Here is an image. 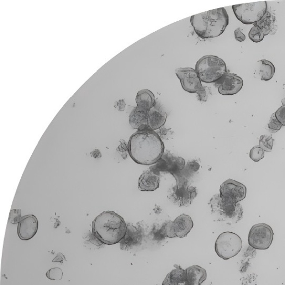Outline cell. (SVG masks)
<instances>
[{"instance_id":"cell-1","label":"cell","mask_w":285,"mask_h":285,"mask_svg":"<svg viewBox=\"0 0 285 285\" xmlns=\"http://www.w3.org/2000/svg\"><path fill=\"white\" fill-rule=\"evenodd\" d=\"M129 154L135 162L142 165L155 164L165 151V145L156 132L150 129L138 130L130 137Z\"/></svg>"},{"instance_id":"cell-2","label":"cell","mask_w":285,"mask_h":285,"mask_svg":"<svg viewBox=\"0 0 285 285\" xmlns=\"http://www.w3.org/2000/svg\"><path fill=\"white\" fill-rule=\"evenodd\" d=\"M126 229L127 225L123 217L112 211L100 213L92 222L93 235L107 245L120 242L126 235Z\"/></svg>"},{"instance_id":"cell-3","label":"cell","mask_w":285,"mask_h":285,"mask_svg":"<svg viewBox=\"0 0 285 285\" xmlns=\"http://www.w3.org/2000/svg\"><path fill=\"white\" fill-rule=\"evenodd\" d=\"M191 23L200 38H215L224 32L229 17L226 9L220 8L192 16Z\"/></svg>"},{"instance_id":"cell-4","label":"cell","mask_w":285,"mask_h":285,"mask_svg":"<svg viewBox=\"0 0 285 285\" xmlns=\"http://www.w3.org/2000/svg\"><path fill=\"white\" fill-rule=\"evenodd\" d=\"M209 205L216 220L226 224L237 223L243 217V208L240 203H235L222 198L220 194L210 199Z\"/></svg>"},{"instance_id":"cell-5","label":"cell","mask_w":285,"mask_h":285,"mask_svg":"<svg viewBox=\"0 0 285 285\" xmlns=\"http://www.w3.org/2000/svg\"><path fill=\"white\" fill-rule=\"evenodd\" d=\"M196 71L201 81L204 83H214L227 73L225 61L214 55L204 56L196 65Z\"/></svg>"},{"instance_id":"cell-6","label":"cell","mask_w":285,"mask_h":285,"mask_svg":"<svg viewBox=\"0 0 285 285\" xmlns=\"http://www.w3.org/2000/svg\"><path fill=\"white\" fill-rule=\"evenodd\" d=\"M242 247V241L238 235L234 232H225L216 240L215 250L222 259L228 260L239 254Z\"/></svg>"},{"instance_id":"cell-7","label":"cell","mask_w":285,"mask_h":285,"mask_svg":"<svg viewBox=\"0 0 285 285\" xmlns=\"http://www.w3.org/2000/svg\"><path fill=\"white\" fill-rule=\"evenodd\" d=\"M232 9L237 19L246 25L255 24L267 13L266 2H258L232 5Z\"/></svg>"},{"instance_id":"cell-8","label":"cell","mask_w":285,"mask_h":285,"mask_svg":"<svg viewBox=\"0 0 285 285\" xmlns=\"http://www.w3.org/2000/svg\"><path fill=\"white\" fill-rule=\"evenodd\" d=\"M194 223L189 215L182 214L173 221H168L162 227L159 231L161 237L169 238H184L186 237L193 228Z\"/></svg>"},{"instance_id":"cell-9","label":"cell","mask_w":285,"mask_h":285,"mask_svg":"<svg viewBox=\"0 0 285 285\" xmlns=\"http://www.w3.org/2000/svg\"><path fill=\"white\" fill-rule=\"evenodd\" d=\"M274 232L270 225L266 224H258L251 229L248 242L253 249L266 250L272 245Z\"/></svg>"},{"instance_id":"cell-10","label":"cell","mask_w":285,"mask_h":285,"mask_svg":"<svg viewBox=\"0 0 285 285\" xmlns=\"http://www.w3.org/2000/svg\"><path fill=\"white\" fill-rule=\"evenodd\" d=\"M247 188L240 182L229 179L221 184L220 196L224 200L239 203L246 197Z\"/></svg>"},{"instance_id":"cell-11","label":"cell","mask_w":285,"mask_h":285,"mask_svg":"<svg viewBox=\"0 0 285 285\" xmlns=\"http://www.w3.org/2000/svg\"><path fill=\"white\" fill-rule=\"evenodd\" d=\"M184 91L190 93H198L204 87L196 70L191 67L179 68L176 70Z\"/></svg>"},{"instance_id":"cell-12","label":"cell","mask_w":285,"mask_h":285,"mask_svg":"<svg viewBox=\"0 0 285 285\" xmlns=\"http://www.w3.org/2000/svg\"><path fill=\"white\" fill-rule=\"evenodd\" d=\"M244 84L242 79L235 74L226 73L222 77L215 85L218 88V91L224 96H232L238 93Z\"/></svg>"},{"instance_id":"cell-13","label":"cell","mask_w":285,"mask_h":285,"mask_svg":"<svg viewBox=\"0 0 285 285\" xmlns=\"http://www.w3.org/2000/svg\"><path fill=\"white\" fill-rule=\"evenodd\" d=\"M185 167V160L181 157H175L171 154H163L156 166L150 168L156 172H168L172 174L178 173Z\"/></svg>"},{"instance_id":"cell-14","label":"cell","mask_w":285,"mask_h":285,"mask_svg":"<svg viewBox=\"0 0 285 285\" xmlns=\"http://www.w3.org/2000/svg\"><path fill=\"white\" fill-rule=\"evenodd\" d=\"M39 221L34 215L23 216L18 226V235L20 240L28 241L33 239L38 232Z\"/></svg>"},{"instance_id":"cell-15","label":"cell","mask_w":285,"mask_h":285,"mask_svg":"<svg viewBox=\"0 0 285 285\" xmlns=\"http://www.w3.org/2000/svg\"><path fill=\"white\" fill-rule=\"evenodd\" d=\"M197 191L194 187L182 184L173 189L172 198L174 202L180 207H188L191 205L192 200L197 197Z\"/></svg>"},{"instance_id":"cell-16","label":"cell","mask_w":285,"mask_h":285,"mask_svg":"<svg viewBox=\"0 0 285 285\" xmlns=\"http://www.w3.org/2000/svg\"><path fill=\"white\" fill-rule=\"evenodd\" d=\"M142 240L144 234L141 231L133 225L129 224L127 225L126 235L120 242L121 249L128 250L134 247L139 246L141 245Z\"/></svg>"},{"instance_id":"cell-17","label":"cell","mask_w":285,"mask_h":285,"mask_svg":"<svg viewBox=\"0 0 285 285\" xmlns=\"http://www.w3.org/2000/svg\"><path fill=\"white\" fill-rule=\"evenodd\" d=\"M159 174L150 168L142 173L139 179V189L141 191L152 192L159 188Z\"/></svg>"},{"instance_id":"cell-18","label":"cell","mask_w":285,"mask_h":285,"mask_svg":"<svg viewBox=\"0 0 285 285\" xmlns=\"http://www.w3.org/2000/svg\"><path fill=\"white\" fill-rule=\"evenodd\" d=\"M167 114L156 103L148 112V125L150 129L155 131L162 127L166 122Z\"/></svg>"},{"instance_id":"cell-19","label":"cell","mask_w":285,"mask_h":285,"mask_svg":"<svg viewBox=\"0 0 285 285\" xmlns=\"http://www.w3.org/2000/svg\"><path fill=\"white\" fill-rule=\"evenodd\" d=\"M131 127L138 130L150 129L148 125V111L135 107L129 116Z\"/></svg>"},{"instance_id":"cell-20","label":"cell","mask_w":285,"mask_h":285,"mask_svg":"<svg viewBox=\"0 0 285 285\" xmlns=\"http://www.w3.org/2000/svg\"><path fill=\"white\" fill-rule=\"evenodd\" d=\"M186 272L188 285H202L207 278V271L199 266L188 267Z\"/></svg>"},{"instance_id":"cell-21","label":"cell","mask_w":285,"mask_h":285,"mask_svg":"<svg viewBox=\"0 0 285 285\" xmlns=\"http://www.w3.org/2000/svg\"><path fill=\"white\" fill-rule=\"evenodd\" d=\"M162 285H188L186 270L178 266L169 273Z\"/></svg>"},{"instance_id":"cell-22","label":"cell","mask_w":285,"mask_h":285,"mask_svg":"<svg viewBox=\"0 0 285 285\" xmlns=\"http://www.w3.org/2000/svg\"><path fill=\"white\" fill-rule=\"evenodd\" d=\"M136 102L139 108L149 111L156 104L154 93L149 89H142L139 91L136 97Z\"/></svg>"},{"instance_id":"cell-23","label":"cell","mask_w":285,"mask_h":285,"mask_svg":"<svg viewBox=\"0 0 285 285\" xmlns=\"http://www.w3.org/2000/svg\"><path fill=\"white\" fill-rule=\"evenodd\" d=\"M255 72L262 81H268L274 76L275 67L270 61L261 60L257 62Z\"/></svg>"},{"instance_id":"cell-24","label":"cell","mask_w":285,"mask_h":285,"mask_svg":"<svg viewBox=\"0 0 285 285\" xmlns=\"http://www.w3.org/2000/svg\"><path fill=\"white\" fill-rule=\"evenodd\" d=\"M275 17L270 12H267L260 21L254 24V26L259 28L265 36L270 34L275 23Z\"/></svg>"},{"instance_id":"cell-25","label":"cell","mask_w":285,"mask_h":285,"mask_svg":"<svg viewBox=\"0 0 285 285\" xmlns=\"http://www.w3.org/2000/svg\"><path fill=\"white\" fill-rule=\"evenodd\" d=\"M249 37L252 41L258 43L263 40L265 35H264L259 28H258L257 26H253L250 31Z\"/></svg>"},{"instance_id":"cell-26","label":"cell","mask_w":285,"mask_h":285,"mask_svg":"<svg viewBox=\"0 0 285 285\" xmlns=\"http://www.w3.org/2000/svg\"><path fill=\"white\" fill-rule=\"evenodd\" d=\"M274 140L271 136L262 135L259 140V146L264 151L267 152H272Z\"/></svg>"},{"instance_id":"cell-27","label":"cell","mask_w":285,"mask_h":285,"mask_svg":"<svg viewBox=\"0 0 285 285\" xmlns=\"http://www.w3.org/2000/svg\"><path fill=\"white\" fill-rule=\"evenodd\" d=\"M265 157V151L259 146H256L252 148L250 152V158L256 162H259Z\"/></svg>"},{"instance_id":"cell-28","label":"cell","mask_w":285,"mask_h":285,"mask_svg":"<svg viewBox=\"0 0 285 285\" xmlns=\"http://www.w3.org/2000/svg\"><path fill=\"white\" fill-rule=\"evenodd\" d=\"M46 276L51 281H60L63 277V272L60 268H52L46 272Z\"/></svg>"},{"instance_id":"cell-29","label":"cell","mask_w":285,"mask_h":285,"mask_svg":"<svg viewBox=\"0 0 285 285\" xmlns=\"http://www.w3.org/2000/svg\"><path fill=\"white\" fill-rule=\"evenodd\" d=\"M283 125L279 122L276 118L275 114H273L271 115L270 121L268 123V129L270 130L271 133H276L279 130H280Z\"/></svg>"},{"instance_id":"cell-30","label":"cell","mask_w":285,"mask_h":285,"mask_svg":"<svg viewBox=\"0 0 285 285\" xmlns=\"http://www.w3.org/2000/svg\"><path fill=\"white\" fill-rule=\"evenodd\" d=\"M22 211L20 209H13L10 211L9 221L12 224H19L22 219Z\"/></svg>"},{"instance_id":"cell-31","label":"cell","mask_w":285,"mask_h":285,"mask_svg":"<svg viewBox=\"0 0 285 285\" xmlns=\"http://www.w3.org/2000/svg\"><path fill=\"white\" fill-rule=\"evenodd\" d=\"M117 151L123 157L124 160H126L129 154L128 146L126 145V142L124 140H120V145L117 148Z\"/></svg>"},{"instance_id":"cell-32","label":"cell","mask_w":285,"mask_h":285,"mask_svg":"<svg viewBox=\"0 0 285 285\" xmlns=\"http://www.w3.org/2000/svg\"><path fill=\"white\" fill-rule=\"evenodd\" d=\"M275 116L283 126H285V105L279 108L276 112Z\"/></svg>"},{"instance_id":"cell-33","label":"cell","mask_w":285,"mask_h":285,"mask_svg":"<svg viewBox=\"0 0 285 285\" xmlns=\"http://www.w3.org/2000/svg\"><path fill=\"white\" fill-rule=\"evenodd\" d=\"M235 37L236 40L239 42L244 41L246 39L245 35L241 32V30L240 28L235 30Z\"/></svg>"},{"instance_id":"cell-34","label":"cell","mask_w":285,"mask_h":285,"mask_svg":"<svg viewBox=\"0 0 285 285\" xmlns=\"http://www.w3.org/2000/svg\"><path fill=\"white\" fill-rule=\"evenodd\" d=\"M199 96V100L200 101L206 102L207 100V94L205 89L203 88L202 90L197 93Z\"/></svg>"},{"instance_id":"cell-35","label":"cell","mask_w":285,"mask_h":285,"mask_svg":"<svg viewBox=\"0 0 285 285\" xmlns=\"http://www.w3.org/2000/svg\"><path fill=\"white\" fill-rule=\"evenodd\" d=\"M64 260H65L64 255H63L62 253H58V255L54 259L52 260V262H60L61 263H63Z\"/></svg>"},{"instance_id":"cell-36","label":"cell","mask_w":285,"mask_h":285,"mask_svg":"<svg viewBox=\"0 0 285 285\" xmlns=\"http://www.w3.org/2000/svg\"><path fill=\"white\" fill-rule=\"evenodd\" d=\"M117 103V107L119 108V111H124L125 108V103L124 99H121Z\"/></svg>"},{"instance_id":"cell-37","label":"cell","mask_w":285,"mask_h":285,"mask_svg":"<svg viewBox=\"0 0 285 285\" xmlns=\"http://www.w3.org/2000/svg\"><path fill=\"white\" fill-rule=\"evenodd\" d=\"M282 103L283 105H285V98H284L282 100Z\"/></svg>"}]
</instances>
